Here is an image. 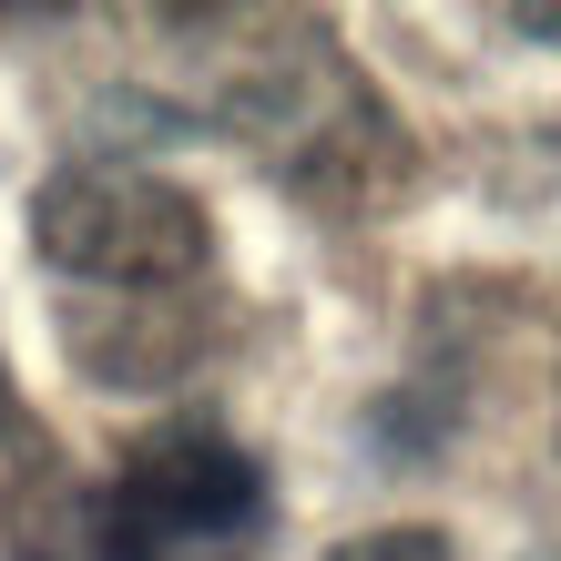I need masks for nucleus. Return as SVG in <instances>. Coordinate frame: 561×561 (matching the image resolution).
Wrapping results in <instances>:
<instances>
[{
  "label": "nucleus",
  "instance_id": "f257e3e1",
  "mask_svg": "<svg viewBox=\"0 0 561 561\" xmlns=\"http://www.w3.org/2000/svg\"><path fill=\"white\" fill-rule=\"evenodd\" d=\"M31 245H42V266L82 286L174 296L215 266V215L205 194H184L174 174H144V163H61L31 194Z\"/></svg>",
  "mask_w": 561,
  "mask_h": 561
},
{
  "label": "nucleus",
  "instance_id": "f03ea898",
  "mask_svg": "<svg viewBox=\"0 0 561 561\" xmlns=\"http://www.w3.org/2000/svg\"><path fill=\"white\" fill-rule=\"evenodd\" d=\"M113 531L134 561H174L194 541H236L266 520V470L225 439V428H153V439L123 449V470L103 480Z\"/></svg>",
  "mask_w": 561,
  "mask_h": 561
},
{
  "label": "nucleus",
  "instance_id": "7ed1b4c3",
  "mask_svg": "<svg viewBox=\"0 0 561 561\" xmlns=\"http://www.w3.org/2000/svg\"><path fill=\"white\" fill-rule=\"evenodd\" d=\"M0 531H11V561H134L113 531V501H103V480H21L11 490V511H0Z\"/></svg>",
  "mask_w": 561,
  "mask_h": 561
},
{
  "label": "nucleus",
  "instance_id": "20e7f679",
  "mask_svg": "<svg viewBox=\"0 0 561 561\" xmlns=\"http://www.w3.org/2000/svg\"><path fill=\"white\" fill-rule=\"evenodd\" d=\"M327 561H459V551H449V531H428V520H388V531L337 541Z\"/></svg>",
  "mask_w": 561,
  "mask_h": 561
},
{
  "label": "nucleus",
  "instance_id": "39448f33",
  "mask_svg": "<svg viewBox=\"0 0 561 561\" xmlns=\"http://www.w3.org/2000/svg\"><path fill=\"white\" fill-rule=\"evenodd\" d=\"M21 428H31L21 419V378H11V357H0V439H21Z\"/></svg>",
  "mask_w": 561,
  "mask_h": 561
}]
</instances>
